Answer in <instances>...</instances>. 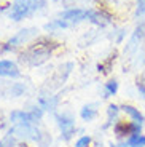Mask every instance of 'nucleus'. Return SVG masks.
Returning a JSON list of instances; mask_svg holds the SVG:
<instances>
[{
	"instance_id": "2eb2a0df",
	"label": "nucleus",
	"mask_w": 145,
	"mask_h": 147,
	"mask_svg": "<svg viewBox=\"0 0 145 147\" xmlns=\"http://www.w3.org/2000/svg\"><path fill=\"white\" fill-rule=\"evenodd\" d=\"M27 93V85L22 82H8L7 86V98H19Z\"/></svg>"
},
{
	"instance_id": "f03ea898",
	"label": "nucleus",
	"mask_w": 145,
	"mask_h": 147,
	"mask_svg": "<svg viewBox=\"0 0 145 147\" xmlns=\"http://www.w3.org/2000/svg\"><path fill=\"white\" fill-rule=\"evenodd\" d=\"M46 0H13L8 5V10L5 15L15 22H19L26 18H30L35 13L45 10Z\"/></svg>"
},
{
	"instance_id": "a878e982",
	"label": "nucleus",
	"mask_w": 145,
	"mask_h": 147,
	"mask_svg": "<svg viewBox=\"0 0 145 147\" xmlns=\"http://www.w3.org/2000/svg\"><path fill=\"white\" fill-rule=\"evenodd\" d=\"M91 142H93V138L91 136H81L75 141V147H91Z\"/></svg>"
},
{
	"instance_id": "f8f14e48",
	"label": "nucleus",
	"mask_w": 145,
	"mask_h": 147,
	"mask_svg": "<svg viewBox=\"0 0 145 147\" xmlns=\"http://www.w3.org/2000/svg\"><path fill=\"white\" fill-rule=\"evenodd\" d=\"M37 104L45 110V112H53L54 114L59 104V94H53L51 91L42 90L38 98H37Z\"/></svg>"
},
{
	"instance_id": "9b49d317",
	"label": "nucleus",
	"mask_w": 145,
	"mask_h": 147,
	"mask_svg": "<svg viewBox=\"0 0 145 147\" xmlns=\"http://www.w3.org/2000/svg\"><path fill=\"white\" fill-rule=\"evenodd\" d=\"M8 123L11 126H16V125H38L40 121L34 117V114L30 110L16 109V110H11L10 112V115H8Z\"/></svg>"
},
{
	"instance_id": "c85d7f7f",
	"label": "nucleus",
	"mask_w": 145,
	"mask_h": 147,
	"mask_svg": "<svg viewBox=\"0 0 145 147\" xmlns=\"http://www.w3.org/2000/svg\"><path fill=\"white\" fill-rule=\"evenodd\" d=\"M56 2H62V3H67V2H73V0H56Z\"/></svg>"
},
{
	"instance_id": "1a4fd4ad",
	"label": "nucleus",
	"mask_w": 145,
	"mask_h": 147,
	"mask_svg": "<svg viewBox=\"0 0 145 147\" xmlns=\"http://www.w3.org/2000/svg\"><path fill=\"white\" fill-rule=\"evenodd\" d=\"M58 18L67 21L72 27L78 26L80 22L88 21V8H80V7H70L65 10L59 11Z\"/></svg>"
},
{
	"instance_id": "39448f33",
	"label": "nucleus",
	"mask_w": 145,
	"mask_h": 147,
	"mask_svg": "<svg viewBox=\"0 0 145 147\" xmlns=\"http://www.w3.org/2000/svg\"><path fill=\"white\" fill-rule=\"evenodd\" d=\"M54 120L58 123V128L61 129V139L62 141H70L77 133L75 126V115L70 110L64 109L61 112H54Z\"/></svg>"
},
{
	"instance_id": "cd10ccee",
	"label": "nucleus",
	"mask_w": 145,
	"mask_h": 147,
	"mask_svg": "<svg viewBox=\"0 0 145 147\" xmlns=\"http://www.w3.org/2000/svg\"><path fill=\"white\" fill-rule=\"evenodd\" d=\"M110 147H129L126 141H116V142L110 144Z\"/></svg>"
},
{
	"instance_id": "393cba45",
	"label": "nucleus",
	"mask_w": 145,
	"mask_h": 147,
	"mask_svg": "<svg viewBox=\"0 0 145 147\" xmlns=\"http://www.w3.org/2000/svg\"><path fill=\"white\" fill-rule=\"evenodd\" d=\"M144 15H145V0H136L134 16L136 18H142Z\"/></svg>"
},
{
	"instance_id": "c756f323",
	"label": "nucleus",
	"mask_w": 145,
	"mask_h": 147,
	"mask_svg": "<svg viewBox=\"0 0 145 147\" xmlns=\"http://www.w3.org/2000/svg\"><path fill=\"white\" fill-rule=\"evenodd\" d=\"M144 125H145V121H144Z\"/></svg>"
},
{
	"instance_id": "b1692460",
	"label": "nucleus",
	"mask_w": 145,
	"mask_h": 147,
	"mask_svg": "<svg viewBox=\"0 0 145 147\" xmlns=\"http://www.w3.org/2000/svg\"><path fill=\"white\" fill-rule=\"evenodd\" d=\"M107 37H109V38L113 42V43L120 45L121 42H123V38L126 37V32H124V29H123V27H118V29H115V30H113V34H109Z\"/></svg>"
},
{
	"instance_id": "20e7f679",
	"label": "nucleus",
	"mask_w": 145,
	"mask_h": 147,
	"mask_svg": "<svg viewBox=\"0 0 145 147\" xmlns=\"http://www.w3.org/2000/svg\"><path fill=\"white\" fill-rule=\"evenodd\" d=\"M38 32L40 30L37 27H24V29L18 30L13 37H10L3 45H2V51L3 53H15L21 48H26L30 45L35 38H38Z\"/></svg>"
},
{
	"instance_id": "f3484780",
	"label": "nucleus",
	"mask_w": 145,
	"mask_h": 147,
	"mask_svg": "<svg viewBox=\"0 0 145 147\" xmlns=\"http://www.w3.org/2000/svg\"><path fill=\"white\" fill-rule=\"evenodd\" d=\"M120 90V83H118V78H109V80L104 83V88H102V98L104 99H109L112 96H115Z\"/></svg>"
},
{
	"instance_id": "4468645a",
	"label": "nucleus",
	"mask_w": 145,
	"mask_h": 147,
	"mask_svg": "<svg viewBox=\"0 0 145 147\" xmlns=\"http://www.w3.org/2000/svg\"><path fill=\"white\" fill-rule=\"evenodd\" d=\"M99 114V104L97 102H88L80 109V117L83 121H93Z\"/></svg>"
},
{
	"instance_id": "f257e3e1",
	"label": "nucleus",
	"mask_w": 145,
	"mask_h": 147,
	"mask_svg": "<svg viewBox=\"0 0 145 147\" xmlns=\"http://www.w3.org/2000/svg\"><path fill=\"white\" fill-rule=\"evenodd\" d=\"M59 48V43L50 37H38L30 45L19 51V63L27 67H40L53 56Z\"/></svg>"
},
{
	"instance_id": "5701e85b",
	"label": "nucleus",
	"mask_w": 145,
	"mask_h": 147,
	"mask_svg": "<svg viewBox=\"0 0 145 147\" xmlns=\"http://www.w3.org/2000/svg\"><path fill=\"white\" fill-rule=\"evenodd\" d=\"M136 88L137 91L142 94V98L145 99V69L140 70L137 74V77H136Z\"/></svg>"
},
{
	"instance_id": "4be33fe9",
	"label": "nucleus",
	"mask_w": 145,
	"mask_h": 147,
	"mask_svg": "<svg viewBox=\"0 0 145 147\" xmlns=\"http://www.w3.org/2000/svg\"><path fill=\"white\" fill-rule=\"evenodd\" d=\"M128 146L129 147H145V134H134V136H131L126 139Z\"/></svg>"
},
{
	"instance_id": "a211bd4d",
	"label": "nucleus",
	"mask_w": 145,
	"mask_h": 147,
	"mask_svg": "<svg viewBox=\"0 0 145 147\" xmlns=\"http://www.w3.org/2000/svg\"><path fill=\"white\" fill-rule=\"evenodd\" d=\"M120 112L121 109L118 104H109V107H107V123L104 125V129L109 128V126H113L120 120Z\"/></svg>"
},
{
	"instance_id": "6ab92c4d",
	"label": "nucleus",
	"mask_w": 145,
	"mask_h": 147,
	"mask_svg": "<svg viewBox=\"0 0 145 147\" xmlns=\"http://www.w3.org/2000/svg\"><path fill=\"white\" fill-rule=\"evenodd\" d=\"M70 24L67 21H64V19H61V18H56V19H53V21H50V22H46L43 26V29L46 30V32H56V30H62V29H70Z\"/></svg>"
},
{
	"instance_id": "aec40b11",
	"label": "nucleus",
	"mask_w": 145,
	"mask_h": 147,
	"mask_svg": "<svg viewBox=\"0 0 145 147\" xmlns=\"http://www.w3.org/2000/svg\"><path fill=\"white\" fill-rule=\"evenodd\" d=\"M115 58H116V53H110L109 58L102 59L101 63H99V66H97L99 72L104 74V75H107V74H109L110 70L113 69V63H115Z\"/></svg>"
},
{
	"instance_id": "bb28decb",
	"label": "nucleus",
	"mask_w": 145,
	"mask_h": 147,
	"mask_svg": "<svg viewBox=\"0 0 145 147\" xmlns=\"http://www.w3.org/2000/svg\"><path fill=\"white\" fill-rule=\"evenodd\" d=\"M38 147H51V134L46 131H43V134H42L40 141H38Z\"/></svg>"
},
{
	"instance_id": "0eeeda50",
	"label": "nucleus",
	"mask_w": 145,
	"mask_h": 147,
	"mask_svg": "<svg viewBox=\"0 0 145 147\" xmlns=\"http://www.w3.org/2000/svg\"><path fill=\"white\" fill-rule=\"evenodd\" d=\"M142 126H144L142 123L132 120H118L112 126V129L118 141H126L128 138L134 136V134H142Z\"/></svg>"
},
{
	"instance_id": "412c9836",
	"label": "nucleus",
	"mask_w": 145,
	"mask_h": 147,
	"mask_svg": "<svg viewBox=\"0 0 145 147\" xmlns=\"http://www.w3.org/2000/svg\"><path fill=\"white\" fill-rule=\"evenodd\" d=\"M19 146V139L13 134L11 129H8L3 134V138L0 139V147H18Z\"/></svg>"
},
{
	"instance_id": "6e6552de",
	"label": "nucleus",
	"mask_w": 145,
	"mask_h": 147,
	"mask_svg": "<svg viewBox=\"0 0 145 147\" xmlns=\"http://www.w3.org/2000/svg\"><path fill=\"white\" fill-rule=\"evenodd\" d=\"M10 129L13 131L16 138L19 141H34V142H38L43 134L38 125H16V126H10Z\"/></svg>"
},
{
	"instance_id": "7ed1b4c3",
	"label": "nucleus",
	"mask_w": 145,
	"mask_h": 147,
	"mask_svg": "<svg viewBox=\"0 0 145 147\" xmlns=\"http://www.w3.org/2000/svg\"><path fill=\"white\" fill-rule=\"evenodd\" d=\"M145 45V21H139L131 34L129 40L126 42L123 50V63H124V72L126 69H131V63L134 61L137 53L140 51Z\"/></svg>"
},
{
	"instance_id": "9d476101",
	"label": "nucleus",
	"mask_w": 145,
	"mask_h": 147,
	"mask_svg": "<svg viewBox=\"0 0 145 147\" xmlns=\"http://www.w3.org/2000/svg\"><path fill=\"white\" fill-rule=\"evenodd\" d=\"M88 21H89L91 24H94V26L104 29V27L112 24L113 18L105 8H88Z\"/></svg>"
},
{
	"instance_id": "dca6fc26",
	"label": "nucleus",
	"mask_w": 145,
	"mask_h": 147,
	"mask_svg": "<svg viewBox=\"0 0 145 147\" xmlns=\"http://www.w3.org/2000/svg\"><path fill=\"white\" fill-rule=\"evenodd\" d=\"M120 109H121V112H124V114H126L128 117H129V120L137 121V123H142V125H144V121H145V115L142 114V112L137 109V107L131 106V104H121Z\"/></svg>"
},
{
	"instance_id": "423d86ee",
	"label": "nucleus",
	"mask_w": 145,
	"mask_h": 147,
	"mask_svg": "<svg viewBox=\"0 0 145 147\" xmlns=\"http://www.w3.org/2000/svg\"><path fill=\"white\" fill-rule=\"evenodd\" d=\"M73 70V63L72 61H67V63H62L61 66H58V69L54 70V74L51 75V78L46 82V86L43 90L46 91H54V90H59L61 86H64L67 78L70 77V74Z\"/></svg>"
},
{
	"instance_id": "ddd939ff",
	"label": "nucleus",
	"mask_w": 145,
	"mask_h": 147,
	"mask_svg": "<svg viewBox=\"0 0 145 147\" xmlns=\"http://www.w3.org/2000/svg\"><path fill=\"white\" fill-rule=\"evenodd\" d=\"M21 77V69L18 63L11 61V59H0V78H10L16 80Z\"/></svg>"
}]
</instances>
